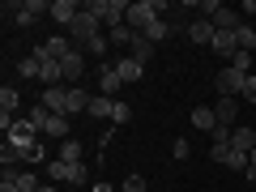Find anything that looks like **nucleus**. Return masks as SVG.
<instances>
[{
  "instance_id": "nucleus-1",
  "label": "nucleus",
  "mask_w": 256,
  "mask_h": 192,
  "mask_svg": "<svg viewBox=\"0 0 256 192\" xmlns=\"http://www.w3.org/2000/svg\"><path fill=\"white\" fill-rule=\"evenodd\" d=\"M162 13H166V0H132V4H128V18H124V26L141 34V30H146L154 18H162Z\"/></svg>"
},
{
  "instance_id": "nucleus-2",
  "label": "nucleus",
  "mask_w": 256,
  "mask_h": 192,
  "mask_svg": "<svg viewBox=\"0 0 256 192\" xmlns=\"http://www.w3.org/2000/svg\"><path fill=\"white\" fill-rule=\"evenodd\" d=\"M4 13H13V26H34L38 18L52 13V4H43V0H9Z\"/></svg>"
},
{
  "instance_id": "nucleus-3",
  "label": "nucleus",
  "mask_w": 256,
  "mask_h": 192,
  "mask_svg": "<svg viewBox=\"0 0 256 192\" xmlns=\"http://www.w3.org/2000/svg\"><path fill=\"white\" fill-rule=\"evenodd\" d=\"M244 82H248V73H239V68H218L214 73V90H218V98H239L244 94Z\"/></svg>"
},
{
  "instance_id": "nucleus-4",
  "label": "nucleus",
  "mask_w": 256,
  "mask_h": 192,
  "mask_svg": "<svg viewBox=\"0 0 256 192\" xmlns=\"http://www.w3.org/2000/svg\"><path fill=\"white\" fill-rule=\"evenodd\" d=\"M201 9L210 13V22H214V30H226V34H235V30L244 26V18H239L235 9H226V4H214V0H205Z\"/></svg>"
},
{
  "instance_id": "nucleus-5",
  "label": "nucleus",
  "mask_w": 256,
  "mask_h": 192,
  "mask_svg": "<svg viewBox=\"0 0 256 192\" xmlns=\"http://www.w3.org/2000/svg\"><path fill=\"white\" fill-rule=\"evenodd\" d=\"M98 34H102V22H98V18H90L86 9L77 13V22L68 26V38H73V43H86V47H90Z\"/></svg>"
},
{
  "instance_id": "nucleus-6",
  "label": "nucleus",
  "mask_w": 256,
  "mask_h": 192,
  "mask_svg": "<svg viewBox=\"0 0 256 192\" xmlns=\"http://www.w3.org/2000/svg\"><path fill=\"white\" fill-rule=\"evenodd\" d=\"M43 107L52 116H68V86H43Z\"/></svg>"
},
{
  "instance_id": "nucleus-7",
  "label": "nucleus",
  "mask_w": 256,
  "mask_h": 192,
  "mask_svg": "<svg viewBox=\"0 0 256 192\" xmlns=\"http://www.w3.org/2000/svg\"><path fill=\"white\" fill-rule=\"evenodd\" d=\"M30 141H38V128H34V120H13L9 124V146H30Z\"/></svg>"
},
{
  "instance_id": "nucleus-8",
  "label": "nucleus",
  "mask_w": 256,
  "mask_h": 192,
  "mask_svg": "<svg viewBox=\"0 0 256 192\" xmlns=\"http://www.w3.org/2000/svg\"><path fill=\"white\" fill-rule=\"evenodd\" d=\"M77 13H82V4H73V0H52V13H47V18H52L56 26L68 30V26L77 22Z\"/></svg>"
},
{
  "instance_id": "nucleus-9",
  "label": "nucleus",
  "mask_w": 256,
  "mask_h": 192,
  "mask_svg": "<svg viewBox=\"0 0 256 192\" xmlns=\"http://www.w3.org/2000/svg\"><path fill=\"white\" fill-rule=\"evenodd\" d=\"M60 73H64V86H77V82H82V73H86V60H82V52H77V47H73V52H68V56L60 60Z\"/></svg>"
},
{
  "instance_id": "nucleus-10",
  "label": "nucleus",
  "mask_w": 256,
  "mask_h": 192,
  "mask_svg": "<svg viewBox=\"0 0 256 192\" xmlns=\"http://www.w3.org/2000/svg\"><path fill=\"white\" fill-rule=\"evenodd\" d=\"M111 64H116L120 82H141V73H146V64L132 60V56H120V60H111Z\"/></svg>"
},
{
  "instance_id": "nucleus-11",
  "label": "nucleus",
  "mask_w": 256,
  "mask_h": 192,
  "mask_svg": "<svg viewBox=\"0 0 256 192\" xmlns=\"http://www.w3.org/2000/svg\"><path fill=\"white\" fill-rule=\"evenodd\" d=\"M214 116H218L222 128H235V120H239V98H218V102H214Z\"/></svg>"
},
{
  "instance_id": "nucleus-12",
  "label": "nucleus",
  "mask_w": 256,
  "mask_h": 192,
  "mask_svg": "<svg viewBox=\"0 0 256 192\" xmlns=\"http://www.w3.org/2000/svg\"><path fill=\"white\" fill-rule=\"evenodd\" d=\"M214 34H218V30H214V22H210V18H196V22L188 26V38H192V43H201V47H210V43H214Z\"/></svg>"
},
{
  "instance_id": "nucleus-13",
  "label": "nucleus",
  "mask_w": 256,
  "mask_h": 192,
  "mask_svg": "<svg viewBox=\"0 0 256 192\" xmlns=\"http://www.w3.org/2000/svg\"><path fill=\"white\" fill-rule=\"evenodd\" d=\"M120 86H124V82H120V73H116V64H102V68H98V90L102 94H107V98H116V90H120Z\"/></svg>"
},
{
  "instance_id": "nucleus-14",
  "label": "nucleus",
  "mask_w": 256,
  "mask_h": 192,
  "mask_svg": "<svg viewBox=\"0 0 256 192\" xmlns=\"http://www.w3.org/2000/svg\"><path fill=\"white\" fill-rule=\"evenodd\" d=\"M210 47H214V56H222V60H226V64L235 60V52H239L235 34H226V30H218V34H214V43H210Z\"/></svg>"
},
{
  "instance_id": "nucleus-15",
  "label": "nucleus",
  "mask_w": 256,
  "mask_h": 192,
  "mask_svg": "<svg viewBox=\"0 0 256 192\" xmlns=\"http://www.w3.org/2000/svg\"><path fill=\"white\" fill-rule=\"evenodd\" d=\"M38 60V56H34ZM38 82H47V86H64V73H60V60H38Z\"/></svg>"
},
{
  "instance_id": "nucleus-16",
  "label": "nucleus",
  "mask_w": 256,
  "mask_h": 192,
  "mask_svg": "<svg viewBox=\"0 0 256 192\" xmlns=\"http://www.w3.org/2000/svg\"><path fill=\"white\" fill-rule=\"evenodd\" d=\"M188 120H192V128H201V132H214V128H218V116H214V107H192V111H188Z\"/></svg>"
},
{
  "instance_id": "nucleus-17",
  "label": "nucleus",
  "mask_w": 256,
  "mask_h": 192,
  "mask_svg": "<svg viewBox=\"0 0 256 192\" xmlns=\"http://www.w3.org/2000/svg\"><path fill=\"white\" fill-rule=\"evenodd\" d=\"M141 34H146L150 43H162V38H171V34H175V26H171L166 18H154V22H150L146 30H141Z\"/></svg>"
},
{
  "instance_id": "nucleus-18",
  "label": "nucleus",
  "mask_w": 256,
  "mask_h": 192,
  "mask_svg": "<svg viewBox=\"0 0 256 192\" xmlns=\"http://www.w3.org/2000/svg\"><path fill=\"white\" fill-rule=\"evenodd\" d=\"M18 107H22V94L13 90V86H4V90H0V116L13 120V116H18Z\"/></svg>"
},
{
  "instance_id": "nucleus-19",
  "label": "nucleus",
  "mask_w": 256,
  "mask_h": 192,
  "mask_svg": "<svg viewBox=\"0 0 256 192\" xmlns=\"http://www.w3.org/2000/svg\"><path fill=\"white\" fill-rule=\"evenodd\" d=\"M230 150L252 154V150H256V132H252V128H235V132H230Z\"/></svg>"
},
{
  "instance_id": "nucleus-20",
  "label": "nucleus",
  "mask_w": 256,
  "mask_h": 192,
  "mask_svg": "<svg viewBox=\"0 0 256 192\" xmlns=\"http://www.w3.org/2000/svg\"><path fill=\"white\" fill-rule=\"evenodd\" d=\"M43 137L68 141V116H47V124H43Z\"/></svg>"
},
{
  "instance_id": "nucleus-21",
  "label": "nucleus",
  "mask_w": 256,
  "mask_h": 192,
  "mask_svg": "<svg viewBox=\"0 0 256 192\" xmlns=\"http://www.w3.org/2000/svg\"><path fill=\"white\" fill-rule=\"evenodd\" d=\"M82 111H90V94L82 86H68V116H82Z\"/></svg>"
},
{
  "instance_id": "nucleus-22",
  "label": "nucleus",
  "mask_w": 256,
  "mask_h": 192,
  "mask_svg": "<svg viewBox=\"0 0 256 192\" xmlns=\"http://www.w3.org/2000/svg\"><path fill=\"white\" fill-rule=\"evenodd\" d=\"M68 175H73V162H60V158L47 162V180L52 184H68Z\"/></svg>"
},
{
  "instance_id": "nucleus-23",
  "label": "nucleus",
  "mask_w": 256,
  "mask_h": 192,
  "mask_svg": "<svg viewBox=\"0 0 256 192\" xmlns=\"http://www.w3.org/2000/svg\"><path fill=\"white\" fill-rule=\"evenodd\" d=\"M128 56H132V60H141V64H146L150 56H154V43H150L146 34H137V38H132V47H128Z\"/></svg>"
},
{
  "instance_id": "nucleus-24",
  "label": "nucleus",
  "mask_w": 256,
  "mask_h": 192,
  "mask_svg": "<svg viewBox=\"0 0 256 192\" xmlns=\"http://www.w3.org/2000/svg\"><path fill=\"white\" fill-rule=\"evenodd\" d=\"M111 47H132V38H137V30H128V26H111L107 30Z\"/></svg>"
},
{
  "instance_id": "nucleus-25",
  "label": "nucleus",
  "mask_w": 256,
  "mask_h": 192,
  "mask_svg": "<svg viewBox=\"0 0 256 192\" xmlns=\"http://www.w3.org/2000/svg\"><path fill=\"white\" fill-rule=\"evenodd\" d=\"M111 107H116V98H107V94L90 98V116H98V120H111Z\"/></svg>"
},
{
  "instance_id": "nucleus-26",
  "label": "nucleus",
  "mask_w": 256,
  "mask_h": 192,
  "mask_svg": "<svg viewBox=\"0 0 256 192\" xmlns=\"http://www.w3.org/2000/svg\"><path fill=\"white\" fill-rule=\"evenodd\" d=\"M60 162H82V141H60Z\"/></svg>"
},
{
  "instance_id": "nucleus-27",
  "label": "nucleus",
  "mask_w": 256,
  "mask_h": 192,
  "mask_svg": "<svg viewBox=\"0 0 256 192\" xmlns=\"http://www.w3.org/2000/svg\"><path fill=\"white\" fill-rule=\"evenodd\" d=\"M235 43H239V52H252V47H256V30L248 26V22L235 30Z\"/></svg>"
},
{
  "instance_id": "nucleus-28",
  "label": "nucleus",
  "mask_w": 256,
  "mask_h": 192,
  "mask_svg": "<svg viewBox=\"0 0 256 192\" xmlns=\"http://www.w3.org/2000/svg\"><path fill=\"white\" fill-rule=\"evenodd\" d=\"M13 184H18V192H38V188H43L30 171H13Z\"/></svg>"
},
{
  "instance_id": "nucleus-29",
  "label": "nucleus",
  "mask_w": 256,
  "mask_h": 192,
  "mask_svg": "<svg viewBox=\"0 0 256 192\" xmlns=\"http://www.w3.org/2000/svg\"><path fill=\"white\" fill-rule=\"evenodd\" d=\"M18 73L30 77V82H38V60H34V56H22V60H18Z\"/></svg>"
},
{
  "instance_id": "nucleus-30",
  "label": "nucleus",
  "mask_w": 256,
  "mask_h": 192,
  "mask_svg": "<svg viewBox=\"0 0 256 192\" xmlns=\"http://www.w3.org/2000/svg\"><path fill=\"white\" fill-rule=\"evenodd\" d=\"M128 120H132V107L116 98V107H111V124H128Z\"/></svg>"
},
{
  "instance_id": "nucleus-31",
  "label": "nucleus",
  "mask_w": 256,
  "mask_h": 192,
  "mask_svg": "<svg viewBox=\"0 0 256 192\" xmlns=\"http://www.w3.org/2000/svg\"><path fill=\"white\" fill-rule=\"evenodd\" d=\"M22 162H43V146H38V141L22 146Z\"/></svg>"
},
{
  "instance_id": "nucleus-32",
  "label": "nucleus",
  "mask_w": 256,
  "mask_h": 192,
  "mask_svg": "<svg viewBox=\"0 0 256 192\" xmlns=\"http://www.w3.org/2000/svg\"><path fill=\"white\" fill-rule=\"evenodd\" d=\"M230 68H239V73H252V52H235Z\"/></svg>"
},
{
  "instance_id": "nucleus-33",
  "label": "nucleus",
  "mask_w": 256,
  "mask_h": 192,
  "mask_svg": "<svg viewBox=\"0 0 256 192\" xmlns=\"http://www.w3.org/2000/svg\"><path fill=\"white\" fill-rule=\"evenodd\" d=\"M239 98L256 107V77H252V73H248V82H244V94H239Z\"/></svg>"
},
{
  "instance_id": "nucleus-34",
  "label": "nucleus",
  "mask_w": 256,
  "mask_h": 192,
  "mask_svg": "<svg viewBox=\"0 0 256 192\" xmlns=\"http://www.w3.org/2000/svg\"><path fill=\"white\" fill-rule=\"evenodd\" d=\"M124 192H150V188H146L141 175H128V180H124Z\"/></svg>"
},
{
  "instance_id": "nucleus-35",
  "label": "nucleus",
  "mask_w": 256,
  "mask_h": 192,
  "mask_svg": "<svg viewBox=\"0 0 256 192\" xmlns=\"http://www.w3.org/2000/svg\"><path fill=\"white\" fill-rule=\"evenodd\" d=\"M107 47H111V38H107V34H98V38L90 43V52H94V56H107Z\"/></svg>"
},
{
  "instance_id": "nucleus-36",
  "label": "nucleus",
  "mask_w": 256,
  "mask_h": 192,
  "mask_svg": "<svg viewBox=\"0 0 256 192\" xmlns=\"http://www.w3.org/2000/svg\"><path fill=\"white\" fill-rule=\"evenodd\" d=\"M171 154H175V158H180V162H184V158H188V154H192V146H188V141H184V137H180V141H175V146H171Z\"/></svg>"
},
{
  "instance_id": "nucleus-37",
  "label": "nucleus",
  "mask_w": 256,
  "mask_h": 192,
  "mask_svg": "<svg viewBox=\"0 0 256 192\" xmlns=\"http://www.w3.org/2000/svg\"><path fill=\"white\" fill-rule=\"evenodd\" d=\"M0 192H18V184H13V171H4V180H0Z\"/></svg>"
},
{
  "instance_id": "nucleus-38",
  "label": "nucleus",
  "mask_w": 256,
  "mask_h": 192,
  "mask_svg": "<svg viewBox=\"0 0 256 192\" xmlns=\"http://www.w3.org/2000/svg\"><path fill=\"white\" fill-rule=\"evenodd\" d=\"M248 184H256V150H252V162H248Z\"/></svg>"
},
{
  "instance_id": "nucleus-39",
  "label": "nucleus",
  "mask_w": 256,
  "mask_h": 192,
  "mask_svg": "<svg viewBox=\"0 0 256 192\" xmlns=\"http://www.w3.org/2000/svg\"><path fill=\"white\" fill-rule=\"evenodd\" d=\"M38 192H73V188H56V184H43Z\"/></svg>"
},
{
  "instance_id": "nucleus-40",
  "label": "nucleus",
  "mask_w": 256,
  "mask_h": 192,
  "mask_svg": "<svg viewBox=\"0 0 256 192\" xmlns=\"http://www.w3.org/2000/svg\"><path fill=\"white\" fill-rule=\"evenodd\" d=\"M94 192H111V188H107V184H94Z\"/></svg>"
}]
</instances>
